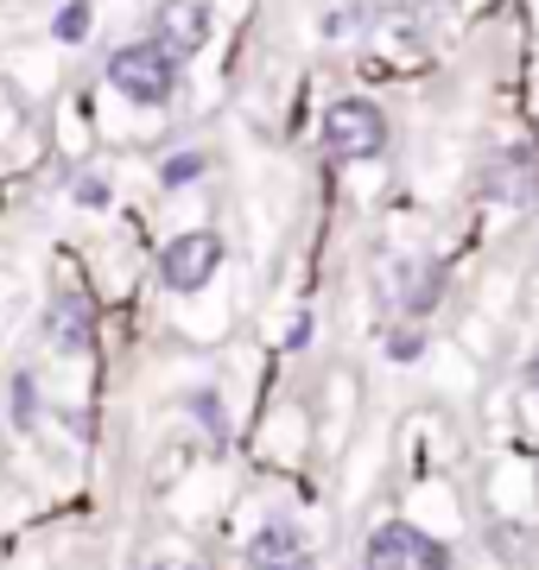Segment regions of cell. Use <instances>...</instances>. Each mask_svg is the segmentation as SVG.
<instances>
[{
    "instance_id": "1",
    "label": "cell",
    "mask_w": 539,
    "mask_h": 570,
    "mask_svg": "<svg viewBox=\"0 0 539 570\" xmlns=\"http://www.w3.org/2000/svg\"><path fill=\"white\" fill-rule=\"evenodd\" d=\"M108 89L134 108H166L178 89V58L159 39H134L108 51Z\"/></svg>"
},
{
    "instance_id": "2",
    "label": "cell",
    "mask_w": 539,
    "mask_h": 570,
    "mask_svg": "<svg viewBox=\"0 0 539 570\" xmlns=\"http://www.w3.org/2000/svg\"><path fill=\"white\" fill-rule=\"evenodd\" d=\"M324 146H331L343 165H369L388 153V115L369 102V96H343V102L324 108Z\"/></svg>"
},
{
    "instance_id": "3",
    "label": "cell",
    "mask_w": 539,
    "mask_h": 570,
    "mask_svg": "<svg viewBox=\"0 0 539 570\" xmlns=\"http://www.w3.org/2000/svg\"><path fill=\"white\" fill-rule=\"evenodd\" d=\"M362 570H451V551H444V539H432L413 520H388V527L369 532Z\"/></svg>"
},
{
    "instance_id": "4",
    "label": "cell",
    "mask_w": 539,
    "mask_h": 570,
    "mask_svg": "<svg viewBox=\"0 0 539 570\" xmlns=\"http://www.w3.org/2000/svg\"><path fill=\"white\" fill-rule=\"evenodd\" d=\"M223 273V235L216 228H185L159 247V279L166 292H204Z\"/></svg>"
},
{
    "instance_id": "5",
    "label": "cell",
    "mask_w": 539,
    "mask_h": 570,
    "mask_svg": "<svg viewBox=\"0 0 539 570\" xmlns=\"http://www.w3.org/2000/svg\"><path fill=\"white\" fill-rule=\"evenodd\" d=\"M438 298H444V266L438 261H394L388 266V305L400 311V317H432L438 311Z\"/></svg>"
},
{
    "instance_id": "6",
    "label": "cell",
    "mask_w": 539,
    "mask_h": 570,
    "mask_svg": "<svg viewBox=\"0 0 539 570\" xmlns=\"http://www.w3.org/2000/svg\"><path fill=\"white\" fill-rule=\"evenodd\" d=\"M146 39H159L178 63L197 58V51L209 45V7H204V0H159V7H153V32H146Z\"/></svg>"
},
{
    "instance_id": "7",
    "label": "cell",
    "mask_w": 539,
    "mask_h": 570,
    "mask_svg": "<svg viewBox=\"0 0 539 570\" xmlns=\"http://www.w3.org/2000/svg\"><path fill=\"white\" fill-rule=\"evenodd\" d=\"M248 570H317L312 546H305V532L286 527V520H267V527L248 539Z\"/></svg>"
},
{
    "instance_id": "8",
    "label": "cell",
    "mask_w": 539,
    "mask_h": 570,
    "mask_svg": "<svg viewBox=\"0 0 539 570\" xmlns=\"http://www.w3.org/2000/svg\"><path fill=\"white\" fill-rule=\"evenodd\" d=\"M489 197L508 204V209H533L539 204V159L527 153V146L496 153V165H489Z\"/></svg>"
},
{
    "instance_id": "9",
    "label": "cell",
    "mask_w": 539,
    "mask_h": 570,
    "mask_svg": "<svg viewBox=\"0 0 539 570\" xmlns=\"http://www.w3.org/2000/svg\"><path fill=\"white\" fill-rule=\"evenodd\" d=\"M51 343L63 355H89L96 348V311H89V298H58L51 305Z\"/></svg>"
},
{
    "instance_id": "10",
    "label": "cell",
    "mask_w": 539,
    "mask_h": 570,
    "mask_svg": "<svg viewBox=\"0 0 539 570\" xmlns=\"http://www.w3.org/2000/svg\"><path fill=\"white\" fill-rule=\"evenodd\" d=\"M89 26H96L89 0H63V7H58V20H51V32H58L63 45H77V39H89Z\"/></svg>"
},
{
    "instance_id": "11",
    "label": "cell",
    "mask_w": 539,
    "mask_h": 570,
    "mask_svg": "<svg viewBox=\"0 0 539 570\" xmlns=\"http://www.w3.org/2000/svg\"><path fill=\"white\" fill-rule=\"evenodd\" d=\"M39 381H32V374H13V425L20 431H32L39 425Z\"/></svg>"
},
{
    "instance_id": "12",
    "label": "cell",
    "mask_w": 539,
    "mask_h": 570,
    "mask_svg": "<svg viewBox=\"0 0 539 570\" xmlns=\"http://www.w3.org/2000/svg\"><path fill=\"white\" fill-rule=\"evenodd\" d=\"M190 178H204V153H178V159L159 165V184H166V190H178V184H190Z\"/></svg>"
},
{
    "instance_id": "13",
    "label": "cell",
    "mask_w": 539,
    "mask_h": 570,
    "mask_svg": "<svg viewBox=\"0 0 539 570\" xmlns=\"http://www.w3.org/2000/svg\"><path fill=\"white\" fill-rule=\"evenodd\" d=\"M70 197H77L84 209H108V178L102 171H84V178L70 184Z\"/></svg>"
},
{
    "instance_id": "14",
    "label": "cell",
    "mask_w": 539,
    "mask_h": 570,
    "mask_svg": "<svg viewBox=\"0 0 539 570\" xmlns=\"http://www.w3.org/2000/svg\"><path fill=\"white\" fill-rule=\"evenodd\" d=\"M419 348H425L419 330H394V336H388V355H394V362H419Z\"/></svg>"
},
{
    "instance_id": "15",
    "label": "cell",
    "mask_w": 539,
    "mask_h": 570,
    "mask_svg": "<svg viewBox=\"0 0 539 570\" xmlns=\"http://www.w3.org/2000/svg\"><path fill=\"white\" fill-rule=\"evenodd\" d=\"M190 412H197V419H204L216 438H223V412H216V393H209V387H204V393H190Z\"/></svg>"
},
{
    "instance_id": "16",
    "label": "cell",
    "mask_w": 539,
    "mask_h": 570,
    "mask_svg": "<svg viewBox=\"0 0 539 570\" xmlns=\"http://www.w3.org/2000/svg\"><path fill=\"white\" fill-rule=\"evenodd\" d=\"M520 381H527V387L539 393V348H533V355H527V367H520Z\"/></svg>"
},
{
    "instance_id": "17",
    "label": "cell",
    "mask_w": 539,
    "mask_h": 570,
    "mask_svg": "<svg viewBox=\"0 0 539 570\" xmlns=\"http://www.w3.org/2000/svg\"><path fill=\"white\" fill-rule=\"evenodd\" d=\"M146 570H197V564H171V558H166V564H146Z\"/></svg>"
}]
</instances>
